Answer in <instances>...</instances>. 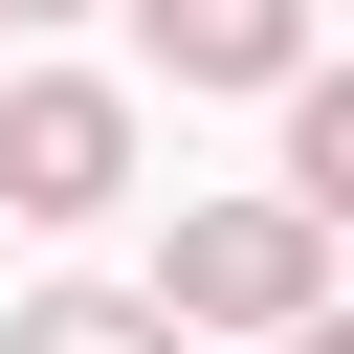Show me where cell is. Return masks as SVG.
Listing matches in <instances>:
<instances>
[{"instance_id":"1","label":"cell","mask_w":354,"mask_h":354,"mask_svg":"<svg viewBox=\"0 0 354 354\" xmlns=\"http://www.w3.org/2000/svg\"><path fill=\"white\" fill-rule=\"evenodd\" d=\"M155 310H177V332H310V310H332V221H310L288 177H266V199H199V221L155 243Z\"/></svg>"},{"instance_id":"2","label":"cell","mask_w":354,"mask_h":354,"mask_svg":"<svg viewBox=\"0 0 354 354\" xmlns=\"http://www.w3.org/2000/svg\"><path fill=\"white\" fill-rule=\"evenodd\" d=\"M111 199H133V88L22 66L0 88V221H111Z\"/></svg>"},{"instance_id":"3","label":"cell","mask_w":354,"mask_h":354,"mask_svg":"<svg viewBox=\"0 0 354 354\" xmlns=\"http://www.w3.org/2000/svg\"><path fill=\"white\" fill-rule=\"evenodd\" d=\"M133 44H155L177 88H288V66H310V0H133Z\"/></svg>"},{"instance_id":"4","label":"cell","mask_w":354,"mask_h":354,"mask_svg":"<svg viewBox=\"0 0 354 354\" xmlns=\"http://www.w3.org/2000/svg\"><path fill=\"white\" fill-rule=\"evenodd\" d=\"M0 354H177V310H155V288H22Z\"/></svg>"},{"instance_id":"5","label":"cell","mask_w":354,"mask_h":354,"mask_svg":"<svg viewBox=\"0 0 354 354\" xmlns=\"http://www.w3.org/2000/svg\"><path fill=\"white\" fill-rule=\"evenodd\" d=\"M288 199L354 221V66H288Z\"/></svg>"},{"instance_id":"6","label":"cell","mask_w":354,"mask_h":354,"mask_svg":"<svg viewBox=\"0 0 354 354\" xmlns=\"http://www.w3.org/2000/svg\"><path fill=\"white\" fill-rule=\"evenodd\" d=\"M288 354H354V310H310V332H288Z\"/></svg>"},{"instance_id":"7","label":"cell","mask_w":354,"mask_h":354,"mask_svg":"<svg viewBox=\"0 0 354 354\" xmlns=\"http://www.w3.org/2000/svg\"><path fill=\"white\" fill-rule=\"evenodd\" d=\"M0 22H88V0H0Z\"/></svg>"}]
</instances>
